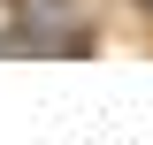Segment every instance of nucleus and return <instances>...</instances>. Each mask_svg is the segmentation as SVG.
Listing matches in <instances>:
<instances>
[{
	"mask_svg": "<svg viewBox=\"0 0 153 145\" xmlns=\"http://www.w3.org/2000/svg\"><path fill=\"white\" fill-rule=\"evenodd\" d=\"M0 61H84L107 46L100 0H0Z\"/></svg>",
	"mask_w": 153,
	"mask_h": 145,
	"instance_id": "obj_1",
	"label": "nucleus"
},
{
	"mask_svg": "<svg viewBox=\"0 0 153 145\" xmlns=\"http://www.w3.org/2000/svg\"><path fill=\"white\" fill-rule=\"evenodd\" d=\"M130 8H138V16H146V23H153V0H130Z\"/></svg>",
	"mask_w": 153,
	"mask_h": 145,
	"instance_id": "obj_2",
	"label": "nucleus"
}]
</instances>
